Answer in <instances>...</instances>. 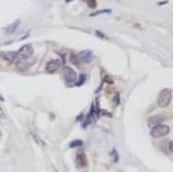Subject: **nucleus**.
<instances>
[{
  "mask_svg": "<svg viewBox=\"0 0 173 172\" xmlns=\"http://www.w3.org/2000/svg\"><path fill=\"white\" fill-rule=\"evenodd\" d=\"M171 97H172V94H171V90H170V89H168V88L162 89L159 93L158 99H157L158 106L160 108H165V107H167L168 105L170 104V102H171Z\"/></svg>",
  "mask_w": 173,
  "mask_h": 172,
  "instance_id": "nucleus-1",
  "label": "nucleus"
},
{
  "mask_svg": "<svg viewBox=\"0 0 173 172\" xmlns=\"http://www.w3.org/2000/svg\"><path fill=\"white\" fill-rule=\"evenodd\" d=\"M169 131H170V128L167 125L160 124V125H157L156 127H154V128L152 129L151 135L154 138H159V137H162V136L166 135L167 133H169Z\"/></svg>",
  "mask_w": 173,
  "mask_h": 172,
  "instance_id": "nucleus-2",
  "label": "nucleus"
},
{
  "mask_svg": "<svg viewBox=\"0 0 173 172\" xmlns=\"http://www.w3.org/2000/svg\"><path fill=\"white\" fill-rule=\"evenodd\" d=\"M33 53H34L33 46L31 45V44H26V45H24L23 47L20 48V50L17 51V59H19L20 61H22V60H27L30 57H32Z\"/></svg>",
  "mask_w": 173,
  "mask_h": 172,
  "instance_id": "nucleus-3",
  "label": "nucleus"
},
{
  "mask_svg": "<svg viewBox=\"0 0 173 172\" xmlns=\"http://www.w3.org/2000/svg\"><path fill=\"white\" fill-rule=\"evenodd\" d=\"M76 165L78 168H84L87 166V157L84 151H79L76 154Z\"/></svg>",
  "mask_w": 173,
  "mask_h": 172,
  "instance_id": "nucleus-4",
  "label": "nucleus"
},
{
  "mask_svg": "<svg viewBox=\"0 0 173 172\" xmlns=\"http://www.w3.org/2000/svg\"><path fill=\"white\" fill-rule=\"evenodd\" d=\"M64 76H65L66 80L68 82H75L77 80V74L73 69L69 68V67H65L64 68Z\"/></svg>",
  "mask_w": 173,
  "mask_h": 172,
  "instance_id": "nucleus-5",
  "label": "nucleus"
},
{
  "mask_svg": "<svg viewBox=\"0 0 173 172\" xmlns=\"http://www.w3.org/2000/svg\"><path fill=\"white\" fill-rule=\"evenodd\" d=\"M61 67V61L59 60H51L46 64V71L48 73H54Z\"/></svg>",
  "mask_w": 173,
  "mask_h": 172,
  "instance_id": "nucleus-6",
  "label": "nucleus"
},
{
  "mask_svg": "<svg viewBox=\"0 0 173 172\" xmlns=\"http://www.w3.org/2000/svg\"><path fill=\"white\" fill-rule=\"evenodd\" d=\"M80 60L85 64H89L93 60V52L89 49H85V50L81 51L80 52Z\"/></svg>",
  "mask_w": 173,
  "mask_h": 172,
  "instance_id": "nucleus-7",
  "label": "nucleus"
},
{
  "mask_svg": "<svg viewBox=\"0 0 173 172\" xmlns=\"http://www.w3.org/2000/svg\"><path fill=\"white\" fill-rule=\"evenodd\" d=\"M163 121H164L163 116L156 115V116H153V117H151L150 119H148V127H151V128H154V127H156L157 125L161 124Z\"/></svg>",
  "mask_w": 173,
  "mask_h": 172,
  "instance_id": "nucleus-8",
  "label": "nucleus"
},
{
  "mask_svg": "<svg viewBox=\"0 0 173 172\" xmlns=\"http://www.w3.org/2000/svg\"><path fill=\"white\" fill-rule=\"evenodd\" d=\"M2 57H3V60H5L6 62H13L15 57H17V52H14V51H7V52H3Z\"/></svg>",
  "mask_w": 173,
  "mask_h": 172,
  "instance_id": "nucleus-9",
  "label": "nucleus"
},
{
  "mask_svg": "<svg viewBox=\"0 0 173 172\" xmlns=\"http://www.w3.org/2000/svg\"><path fill=\"white\" fill-rule=\"evenodd\" d=\"M31 64H29L28 62L26 61V60H22V61H17V64H15V66H17V69L20 71H26L27 69L30 67Z\"/></svg>",
  "mask_w": 173,
  "mask_h": 172,
  "instance_id": "nucleus-10",
  "label": "nucleus"
},
{
  "mask_svg": "<svg viewBox=\"0 0 173 172\" xmlns=\"http://www.w3.org/2000/svg\"><path fill=\"white\" fill-rule=\"evenodd\" d=\"M20 25H21V20H17V21L13 22V23L10 25V26H8L7 28H6V32H7V33L15 32V30L19 28Z\"/></svg>",
  "mask_w": 173,
  "mask_h": 172,
  "instance_id": "nucleus-11",
  "label": "nucleus"
},
{
  "mask_svg": "<svg viewBox=\"0 0 173 172\" xmlns=\"http://www.w3.org/2000/svg\"><path fill=\"white\" fill-rule=\"evenodd\" d=\"M69 60H70V62H72L73 65H75L76 67H79V65H80L79 57L76 53H71L70 57H69Z\"/></svg>",
  "mask_w": 173,
  "mask_h": 172,
  "instance_id": "nucleus-12",
  "label": "nucleus"
},
{
  "mask_svg": "<svg viewBox=\"0 0 173 172\" xmlns=\"http://www.w3.org/2000/svg\"><path fill=\"white\" fill-rule=\"evenodd\" d=\"M83 146V142H82L81 139H76V140H73L72 142L70 144V147H81Z\"/></svg>",
  "mask_w": 173,
  "mask_h": 172,
  "instance_id": "nucleus-13",
  "label": "nucleus"
},
{
  "mask_svg": "<svg viewBox=\"0 0 173 172\" xmlns=\"http://www.w3.org/2000/svg\"><path fill=\"white\" fill-rule=\"evenodd\" d=\"M111 12H112V10L111 9H103V10H98V12H96L94 13H91L90 17H96V15H103V13H111Z\"/></svg>",
  "mask_w": 173,
  "mask_h": 172,
  "instance_id": "nucleus-14",
  "label": "nucleus"
},
{
  "mask_svg": "<svg viewBox=\"0 0 173 172\" xmlns=\"http://www.w3.org/2000/svg\"><path fill=\"white\" fill-rule=\"evenodd\" d=\"M111 156L113 157L115 162H118L119 161V156H118V152L116 151V149H113V151L111 152Z\"/></svg>",
  "mask_w": 173,
  "mask_h": 172,
  "instance_id": "nucleus-15",
  "label": "nucleus"
},
{
  "mask_svg": "<svg viewBox=\"0 0 173 172\" xmlns=\"http://www.w3.org/2000/svg\"><path fill=\"white\" fill-rule=\"evenodd\" d=\"M113 102H114V105H115V106L119 105V102H120V95L118 94V93H116V95H115L114 98H113Z\"/></svg>",
  "mask_w": 173,
  "mask_h": 172,
  "instance_id": "nucleus-16",
  "label": "nucleus"
},
{
  "mask_svg": "<svg viewBox=\"0 0 173 172\" xmlns=\"http://www.w3.org/2000/svg\"><path fill=\"white\" fill-rule=\"evenodd\" d=\"M87 3L89 4V6L91 8L96 6V1H95V0H87Z\"/></svg>",
  "mask_w": 173,
  "mask_h": 172,
  "instance_id": "nucleus-17",
  "label": "nucleus"
},
{
  "mask_svg": "<svg viewBox=\"0 0 173 172\" xmlns=\"http://www.w3.org/2000/svg\"><path fill=\"white\" fill-rule=\"evenodd\" d=\"M80 77H81V80H80V82H77V83H76V86L82 85V83H83V82L85 81V75H81Z\"/></svg>",
  "mask_w": 173,
  "mask_h": 172,
  "instance_id": "nucleus-18",
  "label": "nucleus"
},
{
  "mask_svg": "<svg viewBox=\"0 0 173 172\" xmlns=\"http://www.w3.org/2000/svg\"><path fill=\"white\" fill-rule=\"evenodd\" d=\"M170 151H171L173 153V142H171V144H170Z\"/></svg>",
  "mask_w": 173,
  "mask_h": 172,
  "instance_id": "nucleus-19",
  "label": "nucleus"
}]
</instances>
